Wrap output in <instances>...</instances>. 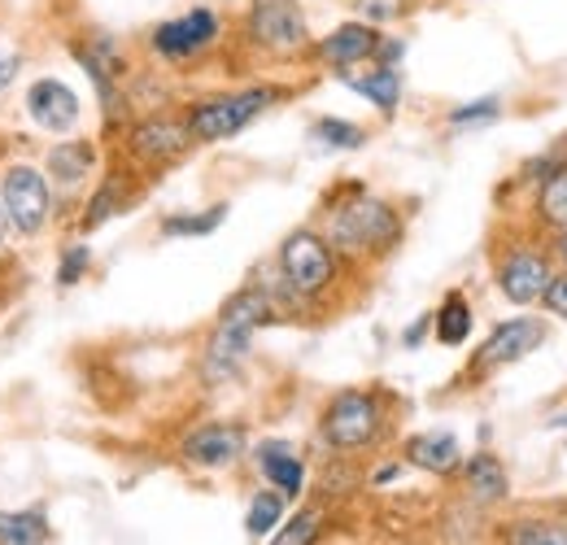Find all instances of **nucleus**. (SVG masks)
Segmentation results:
<instances>
[{
	"instance_id": "obj_1",
	"label": "nucleus",
	"mask_w": 567,
	"mask_h": 545,
	"mask_svg": "<svg viewBox=\"0 0 567 545\" xmlns=\"http://www.w3.org/2000/svg\"><path fill=\"white\" fill-rule=\"evenodd\" d=\"M402 214L380 197H367L354 193L350 202L332 205L328 209V227H323V240L332 245L337 258H354V263H371V258H384L402 245Z\"/></svg>"
},
{
	"instance_id": "obj_2",
	"label": "nucleus",
	"mask_w": 567,
	"mask_h": 545,
	"mask_svg": "<svg viewBox=\"0 0 567 545\" xmlns=\"http://www.w3.org/2000/svg\"><path fill=\"white\" fill-rule=\"evenodd\" d=\"M271 319H276V297H271L262 284L240 288V292L223 306V315H218V323H214V332H210L206 362H202L206 380H210V384L236 380L240 362L249 358V345L258 337V328H267Z\"/></svg>"
},
{
	"instance_id": "obj_3",
	"label": "nucleus",
	"mask_w": 567,
	"mask_h": 545,
	"mask_svg": "<svg viewBox=\"0 0 567 545\" xmlns=\"http://www.w3.org/2000/svg\"><path fill=\"white\" fill-rule=\"evenodd\" d=\"M284 96L288 92L276 88V83H254V88H236V92L206 96V101L188 105V114H184L188 136H193V144H218V140L240 136L254 119H262Z\"/></svg>"
},
{
	"instance_id": "obj_4",
	"label": "nucleus",
	"mask_w": 567,
	"mask_h": 545,
	"mask_svg": "<svg viewBox=\"0 0 567 545\" xmlns=\"http://www.w3.org/2000/svg\"><path fill=\"white\" fill-rule=\"evenodd\" d=\"M276 267H280V288L292 301H319L337 284V271H341L332 245L310 227H297V232L284 236Z\"/></svg>"
},
{
	"instance_id": "obj_5",
	"label": "nucleus",
	"mask_w": 567,
	"mask_h": 545,
	"mask_svg": "<svg viewBox=\"0 0 567 545\" xmlns=\"http://www.w3.org/2000/svg\"><path fill=\"white\" fill-rule=\"evenodd\" d=\"M245 35H249V44H254L258 53L280 58V62L306 58V53L315 49L301 0H249Z\"/></svg>"
},
{
	"instance_id": "obj_6",
	"label": "nucleus",
	"mask_w": 567,
	"mask_h": 545,
	"mask_svg": "<svg viewBox=\"0 0 567 545\" xmlns=\"http://www.w3.org/2000/svg\"><path fill=\"white\" fill-rule=\"evenodd\" d=\"M384 398L375 389H341L319 419V432L332 450H367L384 436Z\"/></svg>"
},
{
	"instance_id": "obj_7",
	"label": "nucleus",
	"mask_w": 567,
	"mask_h": 545,
	"mask_svg": "<svg viewBox=\"0 0 567 545\" xmlns=\"http://www.w3.org/2000/svg\"><path fill=\"white\" fill-rule=\"evenodd\" d=\"M0 209L9 218V227L18 236H40L49 214H53V193H49V175L18 162L0 175Z\"/></svg>"
},
{
	"instance_id": "obj_8",
	"label": "nucleus",
	"mask_w": 567,
	"mask_h": 545,
	"mask_svg": "<svg viewBox=\"0 0 567 545\" xmlns=\"http://www.w3.org/2000/svg\"><path fill=\"white\" fill-rule=\"evenodd\" d=\"M218 35H223V22H218V13L206 9V4H197V9H188V13H179V18H166V22H157L153 31H148V49L162 58V62H197L202 53H210L214 44H218Z\"/></svg>"
},
{
	"instance_id": "obj_9",
	"label": "nucleus",
	"mask_w": 567,
	"mask_h": 545,
	"mask_svg": "<svg viewBox=\"0 0 567 545\" xmlns=\"http://www.w3.org/2000/svg\"><path fill=\"white\" fill-rule=\"evenodd\" d=\"M74 62L87 70V79L96 83V96L105 105L110 119H118V105H123V79H127V58L118 49L114 35L105 31H92V35H79L71 44Z\"/></svg>"
},
{
	"instance_id": "obj_10",
	"label": "nucleus",
	"mask_w": 567,
	"mask_h": 545,
	"mask_svg": "<svg viewBox=\"0 0 567 545\" xmlns=\"http://www.w3.org/2000/svg\"><path fill=\"white\" fill-rule=\"evenodd\" d=\"M546 341V323L533 319V315H519V319H506L489 332V341L481 345L467 362V380H481V376H494L502 367L519 362L524 353H533L537 345Z\"/></svg>"
},
{
	"instance_id": "obj_11",
	"label": "nucleus",
	"mask_w": 567,
	"mask_h": 545,
	"mask_svg": "<svg viewBox=\"0 0 567 545\" xmlns=\"http://www.w3.org/2000/svg\"><path fill=\"white\" fill-rule=\"evenodd\" d=\"M550 275H555L550 254L528 249V245H515V249H506V254L497 258V288H502V297L515 301V306H533V301H542Z\"/></svg>"
},
{
	"instance_id": "obj_12",
	"label": "nucleus",
	"mask_w": 567,
	"mask_h": 545,
	"mask_svg": "<svg viewBox=\"0 0 567 545\" xmlns=\"http://www.w3.org/2000/svg\"><path fill=\"white\" fill-rule=\"evenodd\" d=\"M127 148H132V157H141L144 166H171L193 148V136H188L184 119L153 114V119H141L127 132Z\"/></svg>"
},
{
	"instance_id": "obj_13",
	"label": "nucleus",
	"mask_w": 567,
	"mask_h": 545,
	"mask_svg": "<svg viewBox=\"0 0 567 545\" xmlns=\"http://www.w3.org/2000/svg\"><path fill=\"white\" fill-rule=\"evenodd\" d=\"M245 445H249V436H245L240 423H202V428H193V432L184 436L179 454H184V463H193V467L223 472V467H231V463L245 459Z\"/></svg>"
},
{
	"instance_id": "obj_14",
	"label": "nucleus",
	"mask_w": 567,
	"mask_h": 545,
	"mask_svg": "<svg viewBox=\"0 0 567 545\" xmlns=\"http://www.w3.org/2000/svg\"><path fill=\"white\" fill-rule=\"evenodd\" d=\"M380 27H371V22H341L337 31H328L323 40H315V58L323 62L328 70H337V74H346V70L362 66V62H375V49H380Z\"/></svg>"
},
{
	"instance_id": "obj_15",
	"label": "nucleus",
	"mask_w": 567,
	"mask_h": 545,
	"mask_svg": "<svg viewBox=\"0 0 567 545\" xmlns=\"http://www.w3.org/2000/svg\"><path fill=\"white\" fill-rule=\"evenodd\" d=\"M22 105H27V114H31V123L40 127V132H53V136H66L74 132V123H79V96H74L71 83H62V79H35L31 88H27V96H22Z\"/></svg>"
},
{
	"instance_id": "obj_16",
	"label": "nucleus",
	"mask_w": 567,
	"mask_h": 545,
	"mask_svg": "<svg viewBox=\"0 0 567 545\" xmlns=\"http://www.w3.org/2000/svg\"><path fill=\"white\" fill-rule=\"evenodd\" d=\"M406 463L420 467V472H432V476H450L463 467V445L454 432H420L402 445Z\"/></svg>"
},
{
	"instance_id": "obj_17",
	"label": "nucleus",
	"mask_w": 567,
	"mask_h": 545,
	"mask_svg": "<svg viewBox=\"0 0 567 545\" xmlns=\"http://www.w3.org/2000/svg\"><path fill=\"white\" fill-rule=\"evenodd\" d=\"M254 459H258L262 476L271 480V489H280L284 497H297V493L306 489V467H301V459L292 454L288 441H267V445H258Z\"/></svg>"
},
{
	"instance_id": "obj_18",
	"label": "nucleus",
	"mask_w": 567,
	"mask_h": 545,
	"mask_svg": "<svg viewBox=\"0 0 567 545\" xmlns=\"http://www.w3.org/2000/svg\"><path fill=\"white\" fill-rule=\"evenodd\" d=\"M463 484H467L472 502H481V506H494V502H502V497L511 493L506 467L497 463V454H489V450L463 459Z\"/></svg>"
},
{
	"instance_id": "obj_19",
	"label": "nucleus",
	"mask_w": 567,
	"mask_h": 545,
	"mask_svg": "<svg viewBox=\"0 0 567 545\" xmlns=\"http://www.w3.org/2000/svg\"><path fill=\"white\" fill-rule=\"evenodd\" d=\"M96 166V144L92 140H58L49 148V175L62 188H79Z\"/></svg>"
},
{
	"instance_id": "obj_20",
	"label": "nucleus",
	"mask_w": 567,
	"mask_h": 545,
	"mask_svg": "<svg viewBox=\"0 0 567 545\" xmlns=\"http://www.w3.org/2000/svg\"><path fill=\"white\" fill-rule=\"evenodd\" d=\"M346 83L354 88L358 96H367L384 119H393L398 105H402V70L398 66H375L367 70V74H346Z\"/></svg>"
},
{
	"instance_id": "obj_21",
	"label": "nucleus",
	"mask_w": 567,
	"mask_h": 545,
	"mask_svg": "<svg viewBox=\"0 0 567 545\" xmlns=\"http://www.w3.org/2000/svg\"><path fill=\"white\" fill-rule=\"evenodd\" d=\"M432 332H436V341L450 345V349L472 337V306H467L463 292H445L441 310L432 315Z\"/></svg>"
},
{
	"instance_id": "obj_22",
	"label": "nucleus",
	"mask_w": 567,
	"mask_h": 545,
	"mask_svg": "<svg viewBox=\"0 0 567 545\" xmlns=\"http://www.w3.org/2000/svg\"><path fill=\"white\" fill-rule=\"evenodd\" d=\"M537 223L546 232H567V166L550 171L537 188Z\"/></svg>"
},
{
	"instance_id": "obj_23",
	"label": "nucleus",
	"mask_w": 567,
	"mask_h": 545,
	"mask_svg": "<svg viewBox=\"0 0 567 545\" xmlns=\"http://www.w3.org/2000/svg\"><path fill=\"white\" fill-rule=\"evenodd\" d=\"M0 545H49L44 511H0Z\"/></svg>"
},
{
	"instance_id": "obj_24",
	"label": "nucleus",
	"mask_w": 567,
	"mask_h": 545,
	"mask_svg": "<svg viewBox=\"0 0 567 545\" xmlns=\"http://www.w3.org/2000/svg\"><path fill=\"white\" fill-rule=\"evenodd\" d=\"M502 545H567V520H511L502 528Z\"/></svg>"
},
{
	"instance_id": "obj_25",
	"label": "nucleus",
	"mask_w": 567,
	"mask_h": 545,
	"mask_svg": "<svg viewBox=\"0 0 567 545\" xmlns=\"http://www.w3.org/2000/svg\"><path fill=\"white\" fill-rule=\"evenodd\" d=\"M127 209V188H123V179L118 175H110L96 193H92V202H87V209H83V218H79V227L83 232H96L101 223H110L114 214H123Z\"/></svg>"
},
{
	"instance_id": "obj_26",
	"label": "nucleus",
	"mask_w": 567,
	"mask_h": 545,
	"mask_svg": "<svg viewBox=\"0 0 567 545\" xmlns=\"http://www.w3.org/2000/svg\"><path fill=\"white\" fill-rule=\"evenodd\" d=\"M284 520V493L280 489H262V493H254V502H249V515H245V533L258 542V537H267V533H276Z\"/></svg>"
},
{
	"instance_id": "obj_27",
	"label": "nucleus",
	"mask_w": 567,
	"mask_h": 545,
	"mask_svg": "<svg viewBox=\"0 0 567 545\" xmlns=\"http://www.w3.org/2000/svg\"><path fill=\"white\" fill-rule=\"evenodd\" d=\"M223 218H227V205H210L202 214H166L162 236H210L223 227Z\"/></svg>"
},
{
	"instance_id": "obj_28",
	"label": "nucleus",
	"mask_w": 567,
	"mask_h": 545,
	"mask_svg": "<svg viewBox=\"0 0 567 545\" xmlns=\"http://www.w3.org/2000/svg\"><path fill=\"white\" fill-rule=\"evenodd\" d=\"M319 533H323V511H319V506H306V511H297L288 524H280V533H276L271 545H315Z\"/></svg>"
},
{
	"instance_id": "obj_29",
	"label": "nucleus",
	"mask_w": 567,
	"mask_h": 545,
	"mask_svg": "<svg viewBox=\"0 0 567 545\" xmlns=\"http://www.w3.org/2000/svg\"><path fill=\"white\" fill-rule=\"evenodd\" d=\"M310 140H319L323 148H362L367 144V132L358 123H346V119H319L310 127Z\"/></svg>"
},
{
	"instance_id": "obj_30",
	"label": "nucleus",
	"mask_w": 567,
	"mask_h": 545,
	"mask_svg": "<svg viewBox=\"0 0 567 545\" xmlns=\"http://www.w3.org/2000/svg\"><path fill=\"white\" fill-rule=\"evenodd\" d=\"M502 114L497 96H481V101H467L458 110H450V127H476V123H494Z\"/></svg>"
},
{
	"instance_id": "obj_31",
	"label": "nucleus",
	"mask_w": 567,
	"mask_h": 545,
	"mask_svg": "<svg viewBox=\"0 0 567 545\" xmlns=\"http://www.w3.org/2000/svg\"><path fill=\"white\" fill-rule=\"evenodd\" d=\"M358 9V22H371V27H384V22H398L411 0H354Z\"/></svg>"
},
{
	"instance_id": "obj_32",
	"label": "nucleus",
	"mask_w": 567,
	"mask_h": 545,
	"mask_svg": "<svg viewBox=\"0 0 567 545\" xmlns=\"http://www.w3.org/2000/svg\"><path fill=\"white\" fill-rule=\"evenodd\" d=\"M87 267H92V249H87V245H66V249H62V263H58V284H62V288H74V284L87 275Z\"/></svg>"
},
{
	"instance_id": "obj_33",
	"label": "nucleus",
	"mask_w": 567,
	"mask_h": 545,
	"mask_svg": "<svg viewBox=\"0 0 567 545\" xmlns=\"http://www.w3.org/2000/svg\"><path fill=\"white\" fill-rule=\"evenodd\" d=\"M542 306H546L550 315L567 319V271H555V275H550L546 292H542Z\"/></svg>"
},
{
	"instance_id": "obj_34",
	"label": "nucleus",
	"mask_w": 567,
	"mask_h": 545,
	"mask_svg": "<svg viewBox=\"0 0 567 545\" xmlns=\"http://www.w3.org/2000/svg\"><path fill=\"white\" fill-rule=\"evenodd\" d=\"M402 58H406V40L384 35V40H380V49H375V66H398Z\"/></svg>"
},
{
	"instance_id": "obj_35",
	"label": "nucleus",
	"mask_w": 567,
	"mask_h": 545,
	"mask_svg": "<svg viewBox=\"0 0 567 545\" xmlns=\"http://www.w3.org/2000/svg\"><path fill=\"white\" fill-rule=\"evenodd\" d=\"M18 70H22V53L0 44V92H9V83L18 79Z\"/></svg>"
},
{
	"instance_id": "obj_36",
	"label": "nucleus",
	"mask_w": 567,
	"mask_h": 545,
	"mask_svg": "<svg viewBox=\"0 0 567 545\" xmlns=\"http://www.w3.org/2000/svg\"><path fill=\"white\" fill-rule=\"evenodd\" d=\"M427 328H432V315H424L420 323H411V328L402 332V345H406V349H415V345H420L427 337Z\"/></svg>"
},
{
	"instance_id": "obj_37",
	"label": "nucleus",
	"mask_w": 567,
	"mask_h": 545,
	"mask_svg": "<svg viewBox=\"0 0 567 545\" xmlns=\"http://www.w3.org/2000/svg\"><path fill=\"white\" fill-rule=\"evenodd\" d=\"M393 476H398V467H384V472H375V484H389Z\"/></svg>"
},
{
	"instance_id": "obj_38",
	"label": "nucleus",
	"mask_w": 567,
	"mask_h": 545,
	"mask_svg": "<svg viewBox=\"0 0 567 545\" xmlns=\"http://www.w3.org/2000/svg\"><path fill=\"white\" fill-rule=\"evenodd\" d=\"M550 428H567V410L564 414H550Z\"/></svg>"
},
{
	"instance_id": "obj_39",
	"label": "nucleus",
	"mask_w": 567,
	"mask_h": 545,
	"mask_svg": "<svg viewBox=\"0 0 567 545\" xmlns=\"http://www.w3.org/2000/svg\"><path fill=\"white\" fill-rule=\"evenodd\" d=\"M559 258L567 263V232H559Z\"/></svg>"
},
{
	"instance_id": "obj_40",
	"label": "nucleus",
	"mask_w": 567,
	"mask_h": 545,
	"mask_svg": "<svg viewBox=\"0 0 567 545\" xmlns=\"http://www.w3.org/2000/svg\"><path fill=\"white\" fill-rule=\"evenodd\" d=\"M4 227H9V218H4V209H0V232H4Z\"/></svg>"
}]
</instances>
